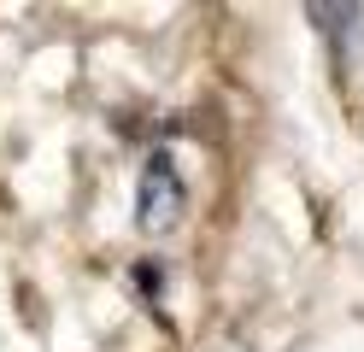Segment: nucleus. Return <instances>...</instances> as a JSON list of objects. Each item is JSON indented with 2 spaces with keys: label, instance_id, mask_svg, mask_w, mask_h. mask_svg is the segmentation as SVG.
<instances>
[{
  "label": "nucleus",
  "instance_id": "f257e3e1",
  "mask_svg": "<svg viewBox=\"0 0 364 352\" xmlns=\"http://www.w3.org/2000/svg\"><path fill=\"white\" fill-rule=\"evenodd\" d=\"M182 211H188V182H182L176 159L171 153H147L141 176H135V223H141V235L176 229Z\"/></svg>",
  "mask_w": 364,
  "mask_h": 352
}]
</instances>
